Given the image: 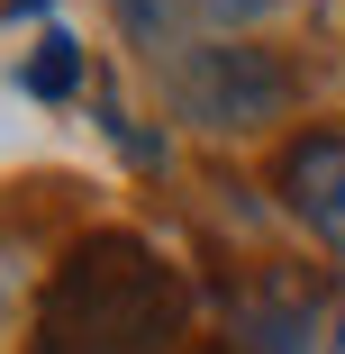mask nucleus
I'll return each instance as SVG.
<instances>
[{
  "instance_id": "nucleus-4",
  "label": "nucleus",
  "mask_w": 345,
  "mask_h": 354,
  "mask_svg": "<svg viewBox=\"0 0 345 354\" xmlns=\"http://www.w3.org/2000/svg\"><path fill=\"white\" fill-rule=\"evenodd\" d=\"M109 10H118V28L146 46V55H182V46H191V10H200V0H109Z\"/></svg>"
},
{
  "instance_id": "nucleus-8",
  "label": "nucleus",
  "mask_w": 345,
  "mask_h": 354,
  "mask_svg": "<svg viewBox=\"0 0 345 354\" xmlns=\"http://www.w3.org/2000/svg\"><path fill=\"white\" fill-rule=\"evenodd\" d=\"M218 10H263V0H218Z\"/></svg>"
},
{
  "instance_id": "nucleus-1",
  "label": "nucleus",
  "mask_w": 345,
  "mask_h": 354,
  "mask_svg": "<svg viewBox=\"0 0 345 354\" xmlns=\"http://www.w3.org/2000/svg\"><path fill=\"white\" fill-rule=\"evenodd\" d=\"M182 281L136 236H91L55 263L28 354H173Z\"/></svg>"
},
{
  "instance_id": "nucleus-5",
  "label": "nucleus",
  "mask_w": 345,
  "mask_h": 354,
  "mask_svg": "<svg viewBox=\"0 0 345 354\" xmlns=\"http://www.w3.org/2000/svg\"><path fill=\"white\" fill-rule=\"evenodd\" d=\"M19 82H28L37 100H64V91H73V82H82V46H73V37H64V28H46V37H37V55H28V73H19Z\"/></svg>"
},
{
  "instance_id": "nucleus-3",
  "label": "nucleus",
  "mask_w": 345,
  "mask_h": 354,
  "mask_svg": "<svg viewBox=\"0 0 345 354\" xmlns=\"http://www.w3.org/2000/svg\"><path fill=\"white\" fill-rule=\"evenodd\" d=\"M272 191L327 254H345V136H300L272 173Z\"/></svg>"
},
{
  "instance_id": "nucleus-7",
  "label": "nucleus",
  "mask_w": 345,
  "mask_h": 354,
  "mask_svg": "<svg viewBox=\"0 0 345 354\" xmlns=\"http://www.w3.org/2000/svg\"><path fill=\"white\" fill-rule=\"evenodd\" d=\"M327 354H345V300H336V318H327Z\"/></svg>"
},
{
  "instance_id": "nucleus-9",
  "label": "nucleus",
  "mask_w": 345,
  "mask_h": 354,
  "mask_svg": "<svg viewBox=\"0 0 345 354\" xmlns=\"http://www.w3.org/2000/svg\"><path fill=\"white\" fill-rule=\"evenodd\" d=\"M10 10H28V19H37V10H46V0H10Z\"/></svg>"
},
{
  "instance_id": "nucleus-2",
  "label": "nucleus",
  "mask_w": 345,
  "mask_h": 354,
  "mask_svg": "<svg viewBox=\"0 0 345 354\" xmlns=\"http://www.w3.org/2000/svg\"><path fill=\"white\" fill-rule=\"evenodd\" d=\"M173 109L209 136H254L291 109V73L272 46H182L173 55Z\"/></svg>"
},
{
  "instance_id": "nucleus-6",
  "label": "nucleus",
  "mask_w": 345,
  "mask_h": 354,
  "mask_svg": "<svg viewBox=\"0 0 345 354\" xmlns=\"http://www.w3.org/2000/svg\"><path fill=\"white\" fill-rule=\"evenodd\" d=\"M10 309H19V254L0 245V318H10Z\"/></svg>"
}]
</instances>
